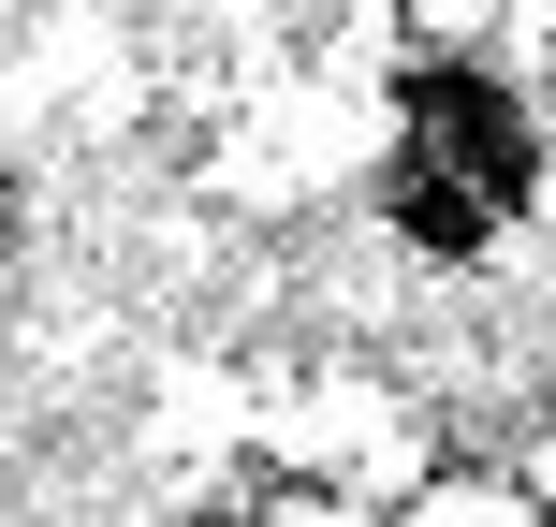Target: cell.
Listing matches in <instances>:
<instances>
[{
	"mask_svg": "<svg viewBox=\"0 0 556 527\" xmlns=\"http://www.w3.org/2000/svg\"><path fill=\"white\" fill-rule=\"evenodd\" d=\"M15 221H29V191H15V176H0V278H15Z\"/></svg>",
	"mask_w": 556,
	"mask_h": 527,
	"instance_id": "cell-3",
	"label": "cell"
},
{
	"mask_svg": "<svg viewBox=\"0 0 556 527\" xmlns=\"http://www.w3.org/2000/svg\"><path fill=\"white\" fill-rule=\"evenodd\" d=\"M366 221H381V250L425 264V278H498L513 264V221L469 191V176L410 162V147H366Z\"/></svg>",
	"mask_w": 556,
	"mask_h": 527,
	"instance_id": "cell-2",
	"label": "cell"
},
{
	"mask_svg": "<svg viewBox=\"0 0 556 527\" xmlns=\"http://www.w3.org/2000/svg\"><path fill=\"white\" fill-rule=\"evenodd\" d=\"M381 147L469 176L513 235H542V205H556V117L528 103L513 45H395L381 59Z\"/></svg>",
	"mask_w": 556,
	"mask_h": 527,
	"instance_id": "cell-1",
	"label": "cell"
}]
</instances>
